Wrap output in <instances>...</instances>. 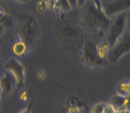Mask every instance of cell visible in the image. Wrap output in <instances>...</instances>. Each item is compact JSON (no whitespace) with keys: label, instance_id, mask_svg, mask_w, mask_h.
<instances>
[{"label":"cell","instance_id":"17","mask_svg":"<svg viewBox=\"0 0 130 113\" xmlns=\"http://www.w3.org/2000/svg\"><path fill=\"white\" fill-rule=\"evenodd\" d=\"M3 31H4V27H3V25L0 24V35L3 33Z\"/></svg>","mask_w":130,"mask_h":113},{"label":"cell","instance_id":"2","mask_svg":"<svg viewBox=\"0 0 130 113\" xmlns=\"http://www.w3.org/2000/svg\"><path fill=\"white\" fill-rule=\"evenodd\" d=\"M130 51V36H124L118 44L115 45L109 51V58L111 62H116L124 54Z\"/></svg>","mask_w":130,"mask_h":113},{"label":"cell","instance_id":"1","mask_svg":"<svg viewBox=\"0 0 130 113\" xmlns=\"http://www.w3.org/2000/svg\"><path fill=\"white\" fill-rule=\"evenodd\" d=\"M125 25H126V14L118 15L113 22V24H111L109 30L108 41L110 46L115 45L116 42L118 41V39H120L125 28Z\"/></svg>","mask_w":130,"mask_h":113},{"label":"cell","instance_id":"13","mask_svg":"<svg viewBox=\"0 0 130 113\" xmlns=\"http://www.w3.org/2000/svg\"><path fill=\"white\" fill-rule=\"evenodd\" d=\"M93 1H94V3H95V7H96L98 9H101V2H100V0H93Z\"/></svg>","mask_w":130,"mask_h":113},{"label":"cell","instance_id":"21","mask_svg":"<svg viewBox=\"0 0 130 113\" xmlns=\"http://www.w3.org/2000/svg\"><path fill=\"white\" fill-rule=\"evenodd\" d=\"M0 86H1V80H0Z\"/></svg>","mask_w":130,"mask_h":113},{"label":"cell","instance_id":"7","mask_svg":"<svg viewBox=\"0 0 130 113\" xmlns=\"http://www.w3.org/2000/svg\"><path fill=\"white\" fill-rule=\"evenodd\" d=\"M26 51V46L23 42H18L13 46V51L16 55H22Z\"/></svg>","mask_w":130,"mask_h":113},{"label":"cell","instance_id":"16","mask_svg":"<svg viewBox=\"0 0 130 113\" xmlns=\"http://www.w3.org/2000/svg\"><path fill=\"white\" fill-rule=\"evenodd\" d=\"M68 3L70 4L71 7H75L77 6V0H68Z\"/></svg>","mask_w":130,"mask_h":113},{"label":"cell","instance_id":"4","mask_svg":"<svg viewBox=\"0 0 130 113\" xmlns=\"http://www.w3.org/2000/svg\"><path fill=\"white\" fill-rule=\"evenodd\" d=\"M7 68L9 69L10 71L13 73L14 77L18 81H22L24 80V67L20 63L16 62L15 60H10L8 64H7Z\"/></svg>","mask_w":130,"mask_h":113},{"label":"cell","instance_id":"11","mask_svg":"<svg viewBox=\"0 0 130 113\" xmlns=\"http://www.w3.org/2000/svg\"><path fill=\"white\" fill-rule=\"evenodd\" d=\"M116 110L111 105H105L104 107V113H115Z\"/></svg>","mask_w":130,"mask_h":113},{"label":"cell","instance_id":"8","mask_svg":"<svg viewBox=\"0 0 130 113\" xmlns=\"http://www.w3.org/2000/svg\"><path fill=\"white\" fill-rule=\"evenodd\" d=\"M57 6L59 9H61L62 10H65V11H68L71 9L70 4L68 3V0H58L57 1Z\"/></svg>","mask_w":130,"mask_h":113},{"label":"cell","instance_id":"22","mask_svg":"<svg viewBox=\"0 0 130 113\" xmlns=\"http://www.w3.org/2000/svg\"><path fill=\"white\" fill-rule=\"evenodd\" d=\"M0 98H1V93H0Z\"/></svg>","mask_w":130,"mask_h":113},{"label":"cell","instance_id":"18","mask_svg":"<svg viewBox=\"0 0 130 113\" xmlns=\"http://www.w3.org/2000/svg\"><path fill=\"white\" fill-rule=\"evenodd\" d=\"M17 1H19V2H23V3H25V2H27L28 0H17Z\"/></svg>","mask_w":130,"mask_h":113},{"label":"cell","instance_id":"14","mask_svg":"<svg viewBox=\"0 0 130 113\" xmlns=\"http://www.w3.org/2000/svg\"><path fill=\"white\" fill-rule=\"evenodd\" d=\"M87 0H77V6L79 7H83L84 6V4L86 3Z\"/></svg>","mask_w":130,"mask_h":113},{"label":"cell","instance_id":"20","mask_svg":"<svg viewBox=\"0 0 130 113\" xmlns=\"http://www.w3.org/2000/svg\"><path fill=\"white\" fill-rule=\"evenodd\" d=\"M124 113H130V112H127V111H125V112H124Z\"/></svg>","mask_w":130,"mask_h":113},{"label":"cell","instance_id":"5","mask_svg":"<svg viewBox=\"0 0 130 113\" xmlns=\"http://www.w3.org/2000/svg\"><path fill=\"white\" fill-rule=\"evenodd\" d=\"M125 96L123 95H116L110 98L109 103L111 105L114 109L118 111H124V104H125Z\"/></svg>","mask_w":130,"mask_h":113},{"label":"cell","instance_id":"19","mask_svg":"<svg viewBox=\"0 0 130 113\" xmlns=\"http://www.w3.org/2000/svg\"><path fill=\"white\" fill-rule=\"evenodd\" d=\"M72 113H80V112H72Z\"/></svg>","mask_w":130,"mask_h":113},{"label":"cell","instance_id":"10","mask_svg":"<svg viewBox=\"0 0 130 113\" xmlns=\"http://www.w3.org/2000/svg\"><path fill=\"white\" fill-rule=\"evenodd\" d=\"M104 107L105 105L104 104H98L94 107V108L92 109L91 113H103L104 112Z\"/></svg>","mask_w":130,"mask_h":113},{"label":"cell","instance_id":"15","mask_svg":"<svg viewBox=\"0 0 130 113\" xmlns=\"http://www.w3.org/2000/svg\"><path fill=\"white\" fill-rule=\"evenodd\" d=\"M126 25H127V28L130 31V13H128L126 15Z\"/></svg>","mask_w":130,"mask_h":113},{"label":"cell","instance_id":"6","mask_svg":"<svg viewBox=\"0 0 130 113\" xmlns=\"http://www.w3.org/2000/svg\"><path fill=\"white\" fill-rule=\"evenodd\" d=\"M95 55V56L101 57L100 54H99V51H96V49H95V47L89 48L88 50L86 51V58H87V61H88L89 63H91V64H94V63L98 64V61L94 57Z\"/></svg>","mask_w":130,"mask_h":113},{"label":"cell","instance_id":"9","mask_svg":"<svg viewBox=\"0 0 130 113\" xmlns=\"http://www.w3.org/2000/svg\"><path fill=\"white\" fill-rule=\"evenodd\" d=\"M119 92L120 95H123L124 96H126V95H130V83H123L121 84V86L119 87Z\"/></svg>","mask_w":130,"mask_h":113},{"label":"cell","instance_id":"12","mask_svg":"<svg viewBox=\"0 0 130 113\" xmlns=\"http://www.w3.org/2000/svg\"><path fill=\"white\" fill-rule=\"evenodd\" d=\"M125 104H124V111L130 112V95L125 96Z\"/></svg>","mask_w":130,"mask_h":113},{"label":"cell","instance_id":"3","mask_svg":"<svg viewBox=\"0 0 130 113\" xmlns=\"http://www.w3.org/2000/svg\"><path fill=\"white\" fill-rule=\"evenodd\" d=\"M130 8V0H116L107 5L105 12L107 15H112Z\"/></svg>","mask_w":130,"mask_h":113}]
</instances>
